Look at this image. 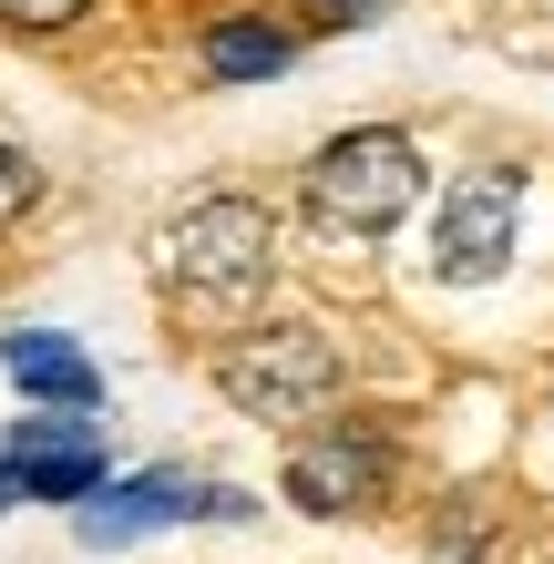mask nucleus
<instances>
[{
    "label": "nucleus",
    "mask_w": 554,
    "mask_h": 564,
    "mask_svg": "<svg viewBox=\"0 0 554 564\" xmlns=\"http://www.w3.org/2000/svg\"><path fill=\"white\" fill-rule=\"evenodd\" d=\"M421 144L401 134V123H349V134H329L308 154V175H298V195H308V216L329 226V237H390L411 206H421Z\"/></svg>",
    "instance_id": "obj_2"
},
{
    "label": "nucleus",
    "mask_w": 554,
    "mask_h": 564,
    "mask_svg": "<svg viewBox=\"0 0 554 564\" xmlns=\"http://www.w3.org/2000/svg\"><path fill=\"white\" fill-rule=\"evenodd\" d=\"M0 462H11V482H21V503H62V513H83L93 492H104V431L73 421V411H31L0 431Z\"/></svg>",
    "instance_id": "obj_7"
},
{
    "label": "nucleus",
    "mask_w": 554,
    "mask_h": 564,
    "mask_svg": "<svg viewBox=\"0 0 554 564\" xmlns=\"http://www.w3.org/2000/svg\"><path fill=\"white\" fill-rule=\"evenodd\" d=\"M390 482H401V431H390L380 411L318 421L308 442H287V473H278V492L308 523H360V513L390 503Z\"/></svg>",
    "instance_id": "obj_4"
},
{
    "label": "nucleus",
    "mask_w": 554,
    "mask_h": 564,
    "mask_svg": "<svg viewBox=\"0 0 554 564\" xmlns=\"http://www.w3.org/2000/svg\"><path fill=\"white\" fill-rule=\"evenodd\" d=\"M154 268L185 308L206 318H237L268 297V268H278V226L257 195H195L185 216H165V237H154Z\"/></svg>",
    "instance_id": "obj_1"
},
{
    "label": "nucleus",
    "mask_w": 554,
    "mask_h": 564,
    "mask_svg": "<svg viewBox=\"0 0 554 564\" xmlns=\"http://www.w3.org/2000/svg\"><path fill=\"white\" fill-rule=\"evenodd\" d=\"M513 226H524V175H513V164H472V175L442 195L432 278H442V288H482V278H503V268H513Z\"/></svg>",
    "instance_id": "obj_5"
},
{
    "label": "nucleus",
    "mask_w": 554,
    "mask_h": 564,
    "mask_svg": "<svg viewBox=\"0 0 554 564\" xmlns=\"http://www.w3.org/2000/svg\"><path fill=\"white\" fill-rule=\"evenodd\" d=\"M493 544H503V492H493V482L442 492V513H432V554H442V564H482Z\"/></svg>",
    "instance_id": "obj_10"
},
{
    "label": "nucleus",
    "mask_w": 554,
    "mask_h": 564,
    "mask_svg": "<svg viewBox=\"0 0 554 564\" xmlns=\"http://www.w3.org/2000/svg\"><path fill=\"white\" fill-rule=\"evenodd\" d=\"M0 370H11L42 411H73V421L104 411V370H93L62 328H11V339H0Z\"/></svg>",
    "instance_id": "obj_8"
},
{
    "label": "nucleus",
    "mask_w": 554,
    "mask_h": 564,
    "mask_svg": "<svg viewBox=\"0 0 554 564\" xmlns=\"http://www.w3.org/2000/svg\"><path fill=\"white\" fill-rule=\"evenodd\" d=\"M216 390L247 421L298 431V421H318V411L339 401V339L318 318H268V328H247V339L216 349Z\"/></svg>",
    "instance_id": "obj_3"
},
{
    "label": "nucleus",
    "mask_w": 554,
    "mask_h": 564,
    "mask_svg": "<svg viewBox=\"0 0 554 564\" xmlns=\"http://www.w3.org/2000/svg\"><path fill=\"white\" fill-rule=\"evenodd\" d=\"M298 62V21H206L195 31V73L206 83H278Z\"/></svg>",
    "instance_id": "obj_9"
},
{
    "label": "nucleus",
    "mask_w": 554,
    "mask_h": 564,
    "mask_svg": "<svg viewBox=\"0 0 554 564\" xmlns=\"http://www.w3.org/2000/svg\"><path fill=\"white\" fill-rule=\"evenodd\" d=\"M544 564H554V554H544Z\"/></svg>",
    "instance_id": "obj_15"
},
{
    "label": "nucleus",
    "mask_w": 554,
    "mask_h": 564,
    "mask_svg": "<svg viewBox=\"0 0 554 564\" xmlns=\"http://www.w3.org/2000/svg\"><path fill=\"white\" fill-rule=\"evenodd\" d=\"M31 195H42V164H31V144H21V134H0V226L31 216Z\"/></svg>",
    "instance_id": "obj_12"
},
{
    "label": "nucleus",
    "mask_w": 554,
    "mask_h": 564,
    "mask_svg": "<svg viewBox=\"0 0 554 564\" xmlns=\"http://www.w3.org/2000/svg\"><path fill=\"white\" fill-rule=\"evenodd\" d=\"M73 523H83V544H134V534H165V523H247V492L154 462V473H134V482H104Z\"/></svg>",
    "instance_id": "obj_6"
},
{
    "label": "nucleus",
    "mask_w": 554,
    "mask_h": 564,
    "mask_svg": "<svg viewBox=\"0 0 554 564\" xmlns=\"http://www.w3.org/2000/svg\"><path fill=\"white\" fill-rule=\"evenodd\" d=\"M11 503H21V482H11V462H0V513H11Z\"/></svg>",
    "instance_id": "obj_14"
},
{
    "label": "nucleus",
    "mask_w": 554,
    "mask_h": 564,
    "mask_svg": "<svg viewBox=\"0 0 554 564\" xmlns=\"http://www.w3.org/2000/svg\"><path fill=\"white\" fill-rule=\"evenodd\" d=\"M93 11V0H0V31H31V42H42V31H73Z\"/></svg>",
    "instance_id": "obj_13"
},
{
    "label": "nucleus",
    "mask_w": 554,
    "mask_h": 564,
    "mask_svg": "<svg viewBox=\"0 0 554 564\" xmlns=\"http://www.w3.org/2000/svg\"><path fill=\"white\" fill-rule=\"evenodd\" d=\"M390 21V0H298V42H339V31Z\"/></svg>",
    "instance_id": "obj_11"
}]
</instances>
